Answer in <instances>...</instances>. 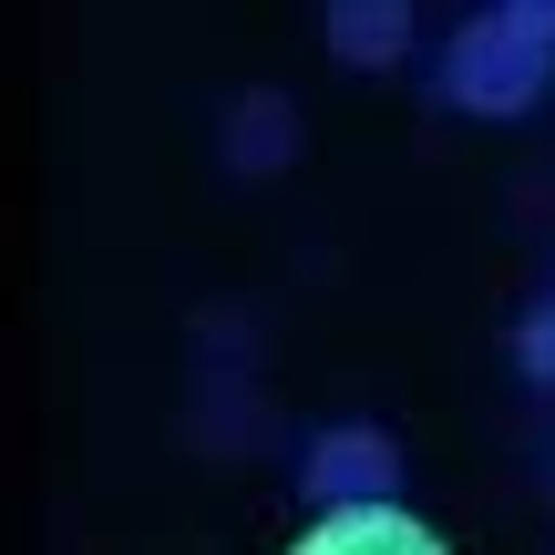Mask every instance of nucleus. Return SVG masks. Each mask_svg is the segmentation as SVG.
Wrapping results in <instances>:
<instances>
[{"instance_id":"obj_1","label":"nucleus","mask_w":555,"mask_h":555,"mask_svg":"<svg viewBox=\"0 0 555 555\" xmlns=\"http://www.w3.org/2000/svg\"><path fill=\"white\" fill-rule=\"evenodd\" d=\"M442 82H453V103H474V114H525L545 82V41H525L515 21H474V31L453 41V62H442Z\"/></svg>"},{"instance_id":"obj_2","label":"nucleus","mask_w":555,"mask_h":555,"mask_svg":"<svg viewBox=\"0 0 555 555\" xmlns=\"http://www.w3.org/2000/svg\"><path fill=\"white\" fill-rule=\"evenodd\" d=\"M288 555H442V535L412 525L401 504H339V515H319Z\"/></svg>"},{"instance_id":"obj_3","label":"nucleus","mask_w":555,"mask_h":555,"mask_svg":"<svg viewBox=\"0 0 555 555\" xmlns=\"http://www.w3.org/2000/svg\"><path fill=\"white\" fill-rule=\"evenodd\" d=\"M309 494H319V515H339V504H391V442L380 433H330L309 453Z\"/></svg>"},{"instance_id":"obj_4","label":"nucleus","mask_w":555,"mask_h":555,"mask_svg":"<svg viewBox=\"0 0 555 555\" xmlns=\"http://www.w3.org/2000/svg\"><path fill=\"white\" fill-rule=\"evenodd\" d=\"M330 41H339V62H401L412 11H371V0H350V11H330Z\"/></svg>"},{"instance_id":"obj_5","label":"nucleus","mask_w":555,"mask_h":555,"mask_svg":"<svg viewBox=\"0 0 555 555\" xmlns=\"http://www.w3.org/2000/svg\"><path fill=\"white\" fill-rule=\"evenodd\" d=\"M525 371H535V380H555V309H535V319H525Z\"/></svg>"}]
</instances>
